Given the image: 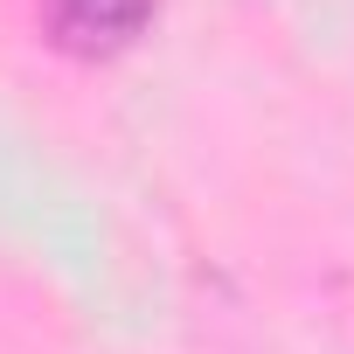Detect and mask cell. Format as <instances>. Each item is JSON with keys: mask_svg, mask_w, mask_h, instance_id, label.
<instances>
[{"mask_svg": "<svg viewBox=\"0 0 354 354\" xmlns=\"http://www.w3.org/2000/svg\"><path fill=\"white\" fill-rule=\"evenodd\" d=\"M160 15V0H42V35L77 56V63H104L125 56Z\"/></svg>", "mask_w": 354, "mask_h": 354, "instance_id": "cell-1", "label": "cell"}]
</instances>
